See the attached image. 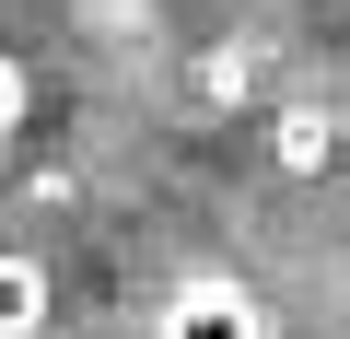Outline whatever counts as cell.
<instances>
[{
  "label": "cell",
  "instance_id": "6da1fadb",
  "mask_svg": "<svg viewBox=\"0 0 350 339\" xmlns=\"http://www.w3.org/2000/svg\"><path fill=\"white\" fill-rule=\"evenodd\" d=\"M152 339H269V304H257V281H234V269H187V281L163 292Z\"/></svg>",
  "mask_w": 350,
  "mask_h": 339
},
{
  "label": "cell",
  "instance_id": "7a4b0ae2",
  "mask_svg": "<svg viewBox=\"0 0 350 339\" xmlns=\"http://www.w3.org/2000/svg\"><path fill=\"white\" fill-rule=\"evenodd\" d=\"M47 327H59V281H47V258L0 246V339H47Z\"/></svg>",
  "mask_w": 350,
  "mask_h": 339
},
{
  "label": "cell",
  "instance_id": "3957f363",
  "mask_svg": "<svg viewBox=\"0 0 350 339\" xmlns=\"http://www.w3.org/2000/svg\"><path fill=\"white\" fill-rule=\"evenodd\" d=\"M12 129H24V59L0 47V140H12Z\"/></svg>",
  "mask_w": 350,
  "mask_h": 339
}]
</instances>
